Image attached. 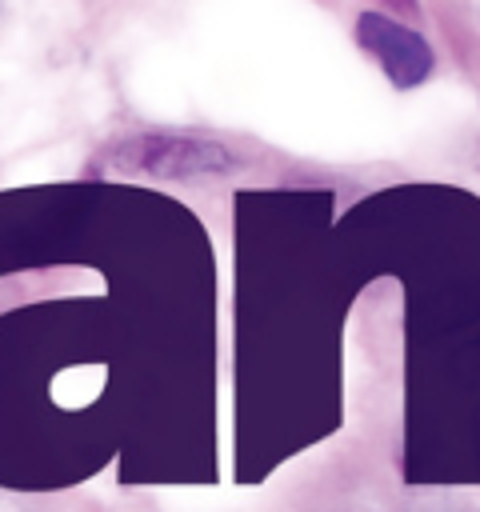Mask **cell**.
<instances>
[{"instance_id": "cell-2", "label": "cell", "mask_w": 480, "mask_h": 512, "mask_svg": "<svg viewBox=\"0 0 480 512\" xmlns=\"http://www.w3.org/2000/svg\"><path fill=\"white\" fill-rule=\"evenodd\" d=\"M356 44L380 64L388 84L400 92L420 88L436 68V52L424 40V32H416L412 24H404L380 8H364L356 16Z\"/></svg>"}, {"instance_id": "cell-3", "label": "cell", "mask_w": 480, "mask_h": 512, "mask_svg": "<svg viewBox=\"0 0 480 512\" xmlns=\"http://www.w3.org/2000/svg\"><path fill=\"white\" fill-rule=\"evenodd\" d=\"M392 12H404V16H420V4L416 0H384Z\"/></svg>"}, {"instance_id": "cell-1", "label": "cell", "mask_w": 480, "mask_h": 512, "mask_svg": "<svg viewBox=\"0 0 480 512\" xmlns=\"http://www.w3.org/2000/svg\"><path fill=\"white\" fill-rule=\"evenodd\" d=\"M108 168L156 176V180H204V176H228L240 168V160L204 136H176V132H136L116 140L104 152Z\"/></svg>"}]
</instances>
